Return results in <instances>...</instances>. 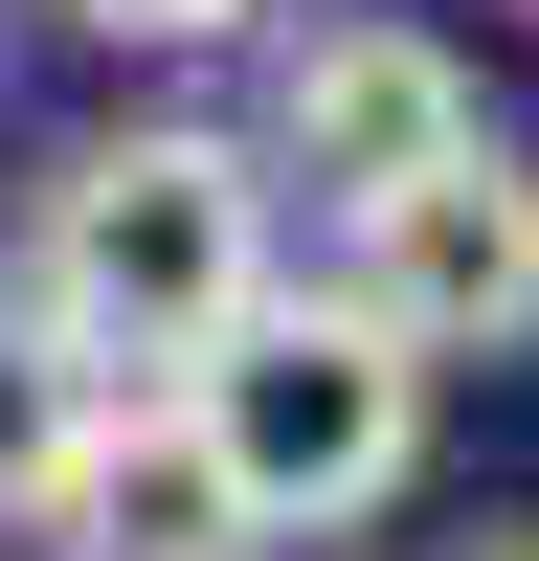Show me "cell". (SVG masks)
<instances>
[{
	"instance_id": "cell-9",
	"label": "cell",
	"mask_w": 539,
	"mask_h": 561,
	"mask_svg": "<svg viewBox=\"0 0 539 561\" xmlns=\"http://www.w3.org/2000/svg\"><path fill=\"white\" fill-rule=\"evenodd\" d=\"M517 23H539V0H517Z\"/></svg>"
},
{
	"instance_id": "cell-8",
	"label": "cell",
	"mask_w": 539,
	"mask_h": 561,
	"mask_svg": "<svg viewBox=\"0 0 539 561\" xmlns=\"http://www.w3.org/2000/svg\"><path fill=\"white\" fill-rule=\"evenodd\" d=\"M449 561H539V517H494V539H449Z\"/></svg>"
},
{
	"instance_id": "cell-2",
	"label": "cell",
	"mask_w": 539,
	"mask_h": 561,
	"mask_svg": "<svg viewBox=\"0 0 539 561\" xmlns=\"http://www.w3.org/2000/svg\"><path fill=\"white\" fill-rule=\"evenodd\" d=\"M203 382V427H225V472L270 494V539H359L404 472H427V382L449 359L404 337L382 293H270L225 359H180Z\"/></svg>"
},
{
	"instance_id": "cell-6",
	"label": "cell",
	"mask_w": 539,
	"mask_h": 561,
	"mask_svg": "<svg viewBox=\"0 0 539 561\" xmlns=\"http://www.w3.org/2000/svg\"><path fill=\"white\" fill-rule=\"evenodd\" d=\"M90 404H113V359H90L45 293H0V517H23V539H45V494H68Z\"/></svg>"
},
{
	"instance_id": "cell-3",
	"label": "cell",
	"mask_w": 539,
	"mask_h": 561,
	"mask_svg": "<svg viewBox=\"0 0 539 561\" xmlns=\"http://www.w3.org/2000/svg\"><path fill=\"white\" fill-rule=\"evenodd\" d=\"M337 293H382L427 359H517L539 337V158L517 135H449L427 180L337 203Z\"/></svg>"
},
{
	"instance_id": "cell-7",
	"label": "cell",
	"mask_w": 539,
	"mask_h": 561,
	"mask_svg": "<svg viewBox=\"0 0 539 561\" xmlns=\"http://www.w3.org/2000/svg\"><path fill=\"white\" fill-rule=\"evenodd\" d=\"M45 23H90V45H135V68H180V45H248L270 0H45Z\"/></svg>"
},
{
	"instance_id": "cell-1",
	"label": "cell",
	"mask_w": 539,
	"mask_h": 561,
	"mask_svg": "<svg viewBox=\"0 0 539 561\" xmlns=\"http://www.w3.org/2000/svg\"><path fill=\"white\" fill-rule=\"evenodd\" d=\"M270 135H203V113H135L90 135V158H45V225H23V293L68 314L113 382H180V359H225L293 270H270Z\"/></svg>"
},
{
	"instance_id": "cell-4",
	"label": "cell",
	"mask_w": 539,
	"mask_h": 561,
	"mask_svg": "<svg viewBox=\"0 0 539 561\" xmlns=\"http://www.w3.org/2000/svg\"><path fill=\"white\" fill-rule=\"evenodd\" d=\"M270 180H314V203H382V180H427L449 135H494V90L449 68L427 23H314V45H270Z\"/></svg>"
},
{
	"instance_id": "cell-5",
	"label": "cell",
	"mask_w": 539,
	"mask_h": 561,
	"mask_svg": "<svg viewBox=\"0 0 539 561\" xmlns=\"http://www.w3.org/2000/svg\"><path fill=\"white\" fill-rule=\"evenodd\" d=\"M45 539L68 561H270V494L225 472L203 382H113L90 449H68V494H45Z\"/></svg>"
}]
</instances>
